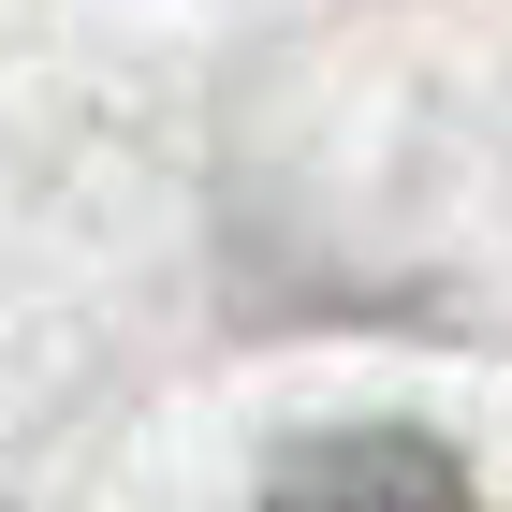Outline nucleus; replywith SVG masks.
Masks as SVG:
<instances>
[{"instance_id": "nucleus-1", "label": "nucleus", "mask_w": 512, "mask_h": 512, "mask_svg": "<svg viewBox=\"0 0 512 512\" xmlns=\"http://www.w3.org/2000/svg\"><path fill=\"white\" fill-rule=\"evenodd\" d=\"M322 483H410V498H454V469H439V454H308V469H293V498H322Z\"/></svg>"}]
</instances>
